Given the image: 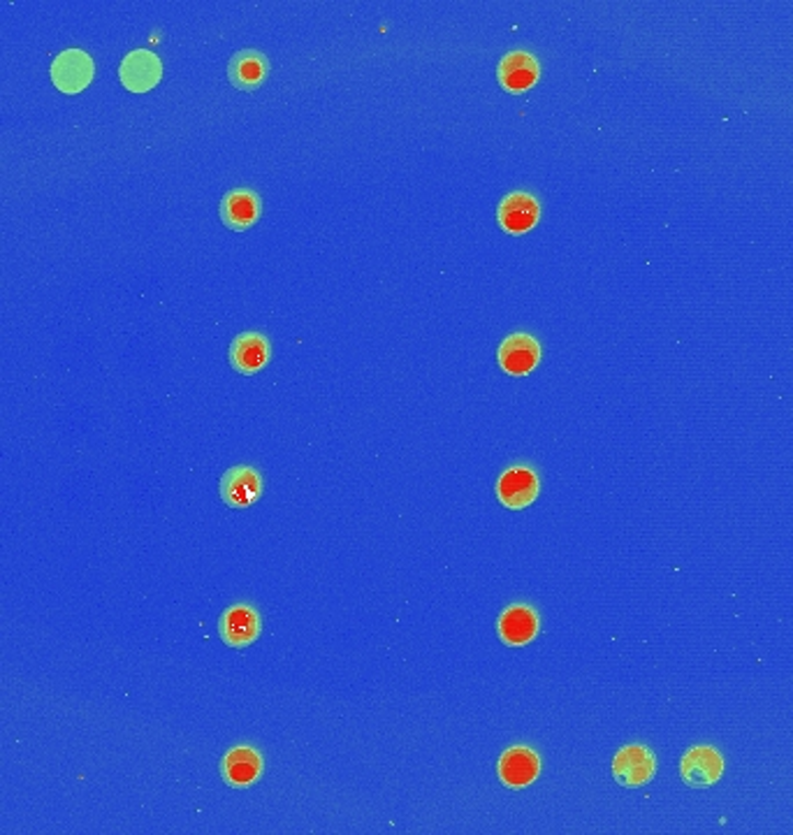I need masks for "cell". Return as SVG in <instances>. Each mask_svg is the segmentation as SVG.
I'll return each instance as SVG.
<instances>
[{
  "instance_id": "1",
  "label": "cell",
  "mask_w": 793,
  "mask_h": 835,
  "mask_svg": "<svg viewBox=\"0 0 793 835\" xmlns=\"http://www.w3.org/2000/svg\"><path fill=\"white\" fill-rule=\"evenodd\" d=\"M95 74L93 58L84 49H66L54 58L51 82L63 93H82Z\"/></svg>"
},
{
  "instance_id": "2",
  "label": "cell",
  "mask_w": 793,
  "mask_h": 835,
  "mask_svg": "<svg viewBox=\"0 0 793 835\" xmlns=\"http://www.w3.org/2000/svg\"><path fill=\"white\" fill-rule=\"evenodd\" d=\"M540 490L538 476L527 464H515L497 480V497L511 511H522L532 507Z\"/></svg>"
},
{
  "instance_id": "3",
  "label": "cell",
  "mask_w": 793,
  "mask_h": 835,
  "mask_svg": "<svg viewBox=\"0 0 793 835\" xmlns=\"http://www.w3.org/2000/svg\"><path fill=\"white\" fill-rule=\"evenodd\" d=\"M497 221L509 235H525L540 221V205L527 190H513L499 202Z\"/></svg>"
},
{
  "instance_id": "4",
  "label": "cell",
  "mask_w": 793,
  "mask_h": 835,
  "mask_svg": "<svg viewBox=\"0 0 793 835\" xmlns=\"http://www.w3.org/2000/svg\"><path fill=\"white\" fill-rule=\"evenodd\" d=\"M163 63L161 58L149 49H135L126 54L119 66V80L132 93H147L161 82Z\"/></svg>"
},
{
  "instance_id": "5",
  "label": "cell",
  "mask_w": 793,
  "mask_h": 835,
  "mask_svg": "<svg viewBox=\"0 0 793 835\" xmlns=\"http://www.w3.org/2000/svg\"><path fill=\"white\" fill-rule=\"evenodd\" d=\"M260 615L250 604L230 606L219 619V634L230 648H246L260 636Z\"/></svg>"
},
{
  "instance_id": "6",
  "label": "cell",
  "mask_w": 793,
  "mask_h": 835,
  "mask_svg": "<svg viewBox=\"0 0 793 835\" xmlns=\"http://www.w3.org/2000/svg\"><path fill=\"white\" fill-rule=\"evenodd\" d=\"M499 367L511 376H527L540 362V344L527 333H513L499 346Z\"/></svg>"
},
{
  "instance_id": "7",
  "label": "cell",
  "mask_w": 793,
  "mask_h": 835,
  "mask_svg": "<svg viewBox=\"0 0 793 835\" xmlns=\"http://www.w3.org/2000/svg\"><path fill=\"white\" fill-rule=\"evenodd\" d=\"M499 780L509 789H525L534 785L540 775V759L532 747L515 745L501 754L499 766Z\"/></svg>"
},
{
  "instance_id": "8",
  "label": "cell",
  "mask_w": 793,
  "mask_h": 835,
  "mask_svg": "<svg viewBox=\"0 0 793 835\" xmlns=\"http://www.w3.org/2000/svg\"><path fill=\"white\" fill-rule=\"evenodd\" d=\"M656 773L654 754L645 745H627L613 762V778L625 787H643Z\"/></svg>"
},
{
  "instance_id": "9",
  "label": "cell",
  "mask_w": 793,
  "mask_h": 835,
  "mask_svg": "<svg viewBox=\"0 0 793 835\" xmlns=\"http://www.w3.org/2000/svg\"><path fill=\"white\" fill-rule=\"evenodd\" d=\"M724 773L722 754L710 745H696L687 750L680 762V775L689 787H712L718 785Z\"/></svg>"
},
{
  "instance_id": "10",
  "label": "cell",
  "mask_w": 793,
  "mask_h": 835,
  "mask_svg": "<svg viewBox=\"0 0 793 835\" xmlns=\"http://www.w3.org/2000/svg\"><path fill=\"white\" fill-rule=\"evenodd\" d=\"M263 495V478L258 469L240 464L232 467L221 478V499L230 509H248Z\"/></svg>"
},
{
  "instance_id": "11",
  "label": "cell",
  "mask_w": 793,
  "mask_h": 835,
  "mask_svg": "<svg viewBox=\"0 0 793 835\" xmlns=\"http://www.w3.org/2000/svg\"><path fill=\"white\" fill-rule=\"evenodd\" d=\"M540 617L529 604H513L497 619V634L511 648L529 646L538 636Z\"/></svg>"
},
{
  "instance_id": "12",
  "label": "cell",
  "mask_w": 793,
  "mask_h": 835,
  "mask_svg": "<svg viewBox=\"0 0 793 835\" xmlns=\"http://www.w3.org/2000/svg\"><path fill=\"white\" fill-rule=\"evenodd\" d=\"M228 358L235 372L244 376H254L260 369H265L269 358H272V346H269V339L260 333H242L230 344Z\"/></svg>"
},
{
  "instance_id": "13",
  "label": "cell",
  "mask_w": 793,
  "mask_h": 835,
  "mask_svg": "<svg viewBox=\"0 0 793 835\" xmlns=\"http://www.w3.org/2000/svg\"><path fill=\"white\" fill-rule=\"evenodd\" d=\"M499 84L504 86L509 93H525L536 86L538 77H540V66L536 61V56L529 51H511L499 61L497 68Z\"/></svg>"
},
{
  "instance_id": "14",
  "label": "cell",
  "mask_w": 793,
  "mask_h": 835,
  "mask_svg": "<svg viewBox=\"0 0 793 835\" xmlns=\"http://www.w3.org/2000/svg\"><path fill=\"white\" fill-rule=\"evenodd\" d=\"M263 768L265 764H263L260 752L248 745L232 747L221 762V775L225 785L237 787V789L256 785L260 780Z\"/></svg>"
},
{
  "instance_id": "15",
  "label": "cell",
  "mask_w": 793,
  "mask_h": 835,
  "mask_svg": "<svg viewBox=\"0 0 793 835\" xmlns=\"http://www.w3.org/2000/svg\"><path fill=\"white\" fill-rule=\"evenodd\" d=\"M260 198L250 188H232L221 200V219L230 230H248L260 217Z\"/></svg>"
},
{
  "instance_id": "16",
  "label": "cell",
  "mask_w": 793,
  "mask_h": 835,
  "mask_svg": "<svg viewBox=\"0 0 793 835\" xmlns=\"http://www.w3.org/2000/svg\"><path fill=\"white\" fill-rule=\"evenodd\" d=\"M269 74L267 56L256 49H242L228 61V80L235 89L256 91Z\"/></svg>"
}]
</instances>
